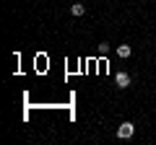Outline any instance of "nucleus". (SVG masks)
<instances>
[{
    "mask_svg": "<svg viewBox=\"0 0 156 145\" xmlns=\"http://www.w3.org/2000/svg\"><path fill=\"white\" fill-rule=\"evenodd\" d=\"M133 135H135V124L133 122H122L120 127H117V137L120 140H130Z\"/></svg>",
    "mask_w": 156,
    "mask_h": 145,
    "instance_id": "f257e3e1",
    "label": "nucleus"
},
{
    "mask_svg": "<svg viewBox=\"0 0 156 145\" xmlns=\"http://www.w3.org/2000/svg\"><path fill=\"white\" fill-rule=\"evenodd\" d=\"M117 57H120V60H128V57L130 55H133V49H130V44H120V47H117Z\"/></svg>",
    "mask_w": 156,
    "mask_h": 145,
    "instance_id": "7ed1b4c3",
    "label": "nucleus"
},
{
    "mask_svg": "<svg viewBox=\"0 0 156 145\" xmlns=\"http://www.w3.org/2000/svg\"><path fill=\"white\" fill-rule=\"evenodd\" d=\"M115 83H117V88H128V86H130V75H128V72H117Z\"/></svg>",
    "mask_w": 156,
    "mask_h": 145,
    "instance_id": "f03ea898",
    "label": "nucleus"
},
{
    "mask_svg": "<svg viewBox=\"0 0 156 145\" xmlns=\"http://www.w3.org/2000/svg\"><path fill=\"white\" fill-rule=\"evenodd\" d=\"M70 13H73V16H83V13H86V5H83V3H73V5H70Z\"/></svg>",
    "mask_w": 156,
    "mask_h": 145,
    "instance_id": "20e7f679",
    "label": "nucleus"
},
{
    "mask_svg": "<svg viewBox=\"0 0 156 145\" xmlns=\"http://www.w3.org/2000/svg\"><path fill=\"white\" fill-rule=\"evenodd\" d=\"M109 52V44H99V55H107Z\"/></svg>",
    "mask_w": 156,
    "mask_h": 145,
    "instance_id": "39448f33",
    "label": "nucleus"
}]
</instances>
